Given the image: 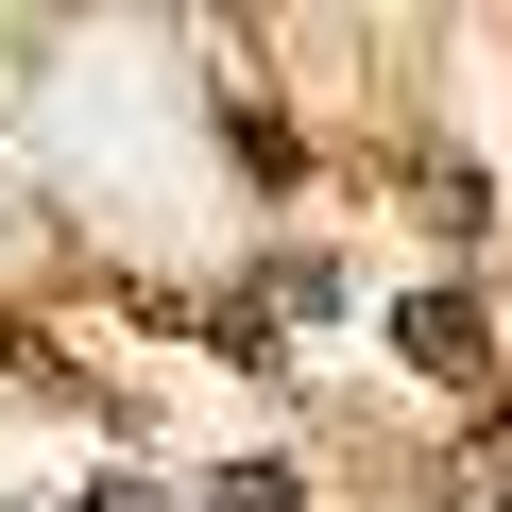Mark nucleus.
I'll use <instances>...</instances> for the list:
<instances>
[{
    "label": "nucleus",
    "instance_id": "nucleus-1",
    "mask_svg": "<svg viewBox=\"0 0 512 512\" xmlns=\"http://www.w3.org/2000/svg\"><path fill=\"white\" fill-rule=\"evenodd\" d=\"M393 342H410V376L478 393V308H461V291H410V308H393Z\"/></svg>",
    "mask_w": 512,
    "mask_h": 512
},
{
    "label": "nucleus",
    "instance_id": "nucleus-2",
    "mask_svg": "<svg viewBox=\"0 0 512 512\" xmlns=\"http://www.w3.org/2000/svg\"><path fill=\"white\" fill-rule=\"evenodd\" d=\"M205 512H308V478L291 461H239V478H205Z\"/></svg>",
    "mask_w": 512,
    "mask_h": 512
},
{
    "label": "nucleus",
    "instance_id": "nucleus-4",
    "mask_svg": "<svg viewBox=\"0 0 512 512\" xmlns=\"http://www.w3.org/2000/svg\"><path fill=\"white\" fill-rule=\"evenodd\" d=\"M69 512H188L171 478H103V495H69Z\"/></svg>",
    "mask_w": 512,
    "mask_h": 512
},
{
    "label": "nucleus",
    "instance_id": "nucleus-3",
    "mask_svg": "<svg viewBox=\"0 0 512 512\" xmlns=\"http://www.w3.org/2000/svg\"><path fill=\"white\" fill-rule=\"evenodd\" d=\"M461 512H512V427H478V461H461Z\"/></svg>",
    "mask_w": 512,
    "mask_h": 512
}]
</instances>
